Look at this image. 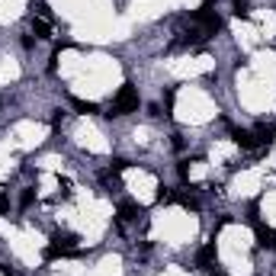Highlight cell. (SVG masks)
I'll return each mask as SVG.
<instances>
[{"instance_id": "6da1fadb", "label": "cell", "mask_w": 276, "mask_h": 276, "mask_svg": "<svg viewBox=\"0 0 276 276\" xmlns=\"http://www.w3.org/2000/svg\"><path fill=\"white\" fill-rule=\"evenodd\" d=\"M138 106H142V100H138V90L132 84H122L119 93L113 97V106H109L106 116H128V113H138Z\"/></svg>"}, {"instance_id": "7a4b0ae2", "label": "cell", "mask_w": 276, "mask_h": 276, "mask_svg": "<svg viewBox=\"0 0 276 276\" xmlns=\"http://www.w3.org/2000/svg\"><path fill=\"white\" fill-rule=\"evenodd\" d=\"M189 23L199 26V32H202L205 39H212L215 32H222V16H219V13H212V0H205L202 10L189 13Z\"/></svg>"}, {"instance_id": "3957f363", "label": "cell", "mask_w": 276, "mask_h": 276, "mask_svg": "<svg viewBox=\"0 0 276 276\" xmlns=\"http://www.w3.org/2000/svg\"><path fill=\"white\" fill-rule=\"evenodd\" d=\"M196 266H199L202 273H215V270H219V247H215V238L205 247H199V254H196Z\"/></svg>"}, {"instance_id": "277c9868", "label": "cell", "mask_w": 276, "mask_h": 276, "mask_svg": "<svg viewBox=\"0 0 276 276\" xmlns=\"http://www.w3.org/2000/svg\"><path fill=\"white\" fill-rule=\"evenodd\" d=\"M231 138H235V145L238 148H244V151H257V135L254 132H247V128H231Z\"/></svg>"}, {"instance_id": "5b68a950", "label": "cell", "mask_w": 276, "mask_h": 276, "mask_svg": "<svg viewBox=\"0 0 276 276\" xmlns=\"http://www.w3.org/2000/svg\"><path fill=\"white\" fill-rule=\"evenodd\" d=\"M116 215H119V222H135L138 215H142V205L132 202V199H122L116 205Z\"/></svg>"}, {"instance_id": "8992f818", "label": "cell", "mask_w": 276, "mask_h": 276, "mask_svg": "<svg viewBox=\"0 0 276 276\" xmlns=\"http://www.w3.org/2000/svg\"><path fill=\"white\" fill-rule=\"evenodd\" d=\"M254 135H257V142H260V145H273L276 142V122H257Z\"/></svg>"}, {"instance_id": "52a82bcc", "label": "cell", "mask_w": 276, "mask_h": 276, "mask_svg": "<svg viewBox=\"0 0 276 276\" xmlns=\"http://www.w3.org/2000/svg\"><path fill=\"white\" fill-rule=\"evenodd\" d=\"M51 244L64 247V251H77V235H71V231H55V235H51Z\"/></svg>"}, {"instance_id": "ba28073f", "label": "cell", "mask_w": 276, "mask_h": 276, "mask_svg": "<svg viewBox=\"0 0 276 276\" xmlns=\"http://www.w3.org/2000/svg\"><path fill=\"white\" fill-rule=\"evenodd\" d=\"M257 244L266 247V251H276V231L266 225H257Z\"/></svg>"}, {"instance_id": "9c48e42d", "label": "cell", "mask_w": 276, "mask_h": 276, "mask_svg": "<svg viewBox=\"0 0 276 276\" xmlns=\"http://www.w3.org/2000/svg\"><path fill=\"white\" fill-rule=\"evenodd\" d=\"M71 106H74L81 116H97V113H100V106H97V103H90V100H81V97H71Z\"/></svg>"}, {"instance_id": "30bf717a", "label": "cell", "mask_w": 276, "mask_h": 276, "mask_svg": "<svg viewBox=\"0 0 276 276\" xmlns=\"http://www.w3.org/2000/svg\"><path fill=\"white\" fill-rule=\"evenodd\" d=\"M32 36L36 39H51V26L45 16H39V20H32Z\"/></svg>"}, {"instance_id": "8fae6325", "label": "cell", "mask_w": 276, "mask_h": 276, "mask_svg": "<svg viewBox=\"0 0 276 276\" xmlns=\"http://www.w3.org/2000/svg\"><path fill=\"white\" fill-rule=\"evenodd\" d=\"M174 199H177L180 205H183V209H193V212L199 209V202H196V199H193V193H186V189H180V193H174Z\"/></svg>"}, {"instance_id": "7c38bea8", "label": "cell", "mask_w": 276, "mask_h": 276, "mask_svg": "<svg viewBox=\"0 0 276 276\" xmlns=\"http://www.w3.org/2000/svg\"><path fill=\"white\" fill-rule=\"evenodd\" d=\"M231 4H235V13L241 16V20L251 16V0H231Z\"/></svg>"}, {"instance_id": "4fadbf2b", "label": "cell", "mask_w": 276, "mask_h": 276, "mask_svg": "<svg viewBox=\"0 0 276 276\" xmlns=\"http://www.w3.org/2000/svg\"><path fill=\"white\" fill-rule=\"evenodd\" d=\"M174 103H177V90H164V106H167V116H174Z\"/></svg>"}, {"instance_id": "5bb4252c", "label": "cell", "mask_w": 276, "mask_h": 276, "mask_svg": "<svg viewBox=\"0 0 276 276\" xmlns=\"http://www.w3.org/2000/svg\"><path fill=\"white\" fill-rule=\"evenodd\" d=\"M32 202H36V189H23V196H20V209H29Z\"/></svg>"}, {"instance_id": "9a60e30c", "label": "cell", "mask_w": 276, "mask_h": 276, "mask_svg": "<svg viewBox=\"0 0 276 276\" xmlns=\"http://www.w3.org/2000/svg\"><path fill=\"white\" fill-rule=\"evenodd\" d=\"M128 167L125 158H113V164H109V174H122V170Z\"/></svg>"}, {"instance_id": "2e32d148", "label": "cell", "mask_w": 276, "mask_h": 276, "mask_svg": "<svg viewBox=\"0 0 276 276\" xmlns=\"http://www.w3.org/2000/svg\"><path fill=\"white\" fill-rule=\"evenodd\" d=\"M154 199H158V202H170V199H174V193H170V189L161 183V186H158V196H154Z\"/></svg>"}, {"instance_id": "e0dca14e", "label": "cell", "mask_w": 276, "mask_h": 276, "mask_svg": "<svg viewBox=\"0 0 276 276\" xmlns=\"http://www.w3.org/2000/svg\"><path fill=\"white\" fill-rule=\"evenodd\" d=\"M177 174H180V180H189V161H180L177 164Z\"/></svg>"}, {"instance_id": "ac0fdd59", "label": "cell", "mask_w": 276, "mask_h": 276, "mask_svg": "<svg viewBox=\"0 0 276 276\" xmlns=\"http://www.w3.org/2000/svg\"><path fill=\"white\" fill-rule=\"evenodd\" d=\"M7 212H10V199H7V196L0 193V215H7Z\"/></svg>"}, {"instance_id": "d6986e66", "label": "cell", "mask_w": 276, "mask_h": 276, "mask_svg": "<svg viewBox=\"0 0 276 276\" xmlns=\"http://www.w3.org/2000/svg\"><path fill=\"white\" fill-rule=\"evenodd\" d=\"M61 116H64L61 109H55V113H51V128H58V125H61Z\"/></svg>"}, {"instance_id": "ffe728a7", "label": "cell", "mask_w": 276, "mask_h": 276, "mask_svg": "<svg viewBox=\"0 0 276 276\" xmlns=\"http://www.w3.org/2000/svg\"><path fill=\"white\" fill-rule=\"evenodd\" d=\"M0 273H4V276H20V273H16L10 263H0Z\"/></svg>"}]
</instances>
